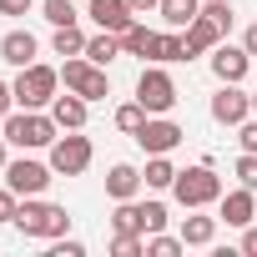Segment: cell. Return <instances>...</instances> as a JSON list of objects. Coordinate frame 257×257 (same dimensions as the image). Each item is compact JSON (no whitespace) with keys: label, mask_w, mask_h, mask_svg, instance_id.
Returning <instances> with one entry per match:
<instances>
[{"label":"cell","mask_w":257,"mask_h":257,"mask_svg":"<svg viewBox=\"0 0 257 257\" xmlns=\"http://www.w3.org/2000/svg\"><path fill=\"white\" fill-rule=\"evenodd\" d=\"M147 116H152V111H147L142 101H126V106L116 111V132H126V137H137L142 126H147Z\"/></svg>","instance_id":"d4e9b609"},{"label":"cell","mask_w":257,"mask_h":257,"mask_svg":"<svg viewBox=\"0 0 257 257\" xmlns=\"http://www.w3.org/2000/svg\"><path fill=\"white\" fill-rule=\"evenodd\" d=\"M6 162H11V157H6V137H0V172H6Z\"/></svg>","instance_id":"ab89813d"},{"label":"cell","mask_w":257,"mask_h":257,"mask_svg":"<svg viewBox=\"0 0 257 257\" xmlns=\"http://www.w3.org/2000/svg\"><path fill=\"white\" fill-rule=\"evenodd\" d=\"M247 66H252L247 46H227V41H222V46L212 51V76H217V81H242Z\"/></svg>","instance_id":"7c38bea8"},{"label":"cell","mask_w":257,"mask_h":257,"mask_svg":"<svg viewBox=\"0 0 257 257\" xmlns=\"http://www.w3.org/2000/svg\"><path fill=\"white\" fill-rule=\"evenodd\" d=\"M11 106H16V86H6V81H0V121L11 116Z\"/></svg>","instance_id":"d590c367"},{"label":"cell","mask_w":257,"mask_h":257,"mask_svg":"<svg viewBox=\"0 0 257 257\" xmlns=\"http://www.w3.org/2000/svg\"><path fill=\"white\" fill-rule=\"evenodd\" d=\"M0 132H6V142L11 147H21V152H51V142H56V132H61V126H56V116H46V111H11L6 121H0Z\"/></svg>","instance_id":"6da1fadb"},{"label":"cell","mask_w":257,"mask_h":257,"mask_svg":"<svg viewBox=\"0 0 257 257\" xmlns=\"http://www.w3.org/2000/svg\"><path fill=\"white\" fill-rule=\"evenodd\" d=\"M157 6H162V0H132V11H137V16H147V11H157Z\"/></svg>","instance_id":"f35d334b"},{"label":"cell","mask_w":257,"mask_h":257,"mask_svg":"<svg viewBox=\"0 0 257 257\" xmlns=\"http://www.w3.org/2000/svg\"><path fill=\"white\" fill-rule=\"evenodd\" d=\"M36 51H41V46H36V36H31V31H11L6 41H0V61H11V66H31V61H36Z\"/></svg>","instance_id":"e0dca14e"},{"label":"cell","mask_w":257,"mask_h":257,"mask_svg":"<svg viewBox=\"0 0 257 257\" xmlns=\"http://www.w3.org/2000/svg\"><path fill=\"white\" fill-rule=\"evenodd\" d=\"M182 126L172 121V116H147V126L137 132V147L147 152V157H167V152H177L182 147Z\"/></svg>","instance_id":"9c48e42d"},{"label":"cell","mask_w":257,"mask_h":257,"mask_svg":"<svg viewBox=\"0 0 257 257\" xmlns=\"http://www.w3.org/2000/svg\"><path fill=\"white\" fill-rule=\"evenodd\" d=\"M147 252L152 257H177V252H187V242L182 237H167V232H147Z\"/></svg>","instance_id":"4316f807"},{"label":"cell","mask_w":257,"mask_h":257,"mask_svg":"<svg viewBox=\"0 0 257 257\" xmlns=\"http://www.w3.org/2000/svg\"><path fill=\"white\" fill-rule=\"evenodd\" d=\"M111 232H142V237H147V227H142V202H137V197H132V202H116Z\"/></svg>","instance_id":"cb8c5ba5"},{"label":"cell","mask_w":257,"mask_h":257,"mask_svg":"<svg viewBox=\"0 0 257 257\" xmlns=\"http://www.w3.org/2000/svg\"><path fill=\"white\" fill-rule=\"evenodd\" d=\"M167 222H172V217H167L162 202H142V227H147V232H162Z\"/></svg>","instance_id":"f546056e"},{"label":"cell","mask_w":257,"mask_h":257,"mask_svg":"<svg viewBox=\"0 0 257 257\" xmlns=\"http://www.w3.org/2000/svg\"><path fill=\"white\" fill-rule=\"evenodd\" d=\"M237 142H242V152H257V121H252V116L237 126Z\"/></svg>","instance_id":"836d02e7"},{"label":"cell","mask_w":257,"mask_h":257,"mask_svg":"<svg viewBox=\"0 0 257 257\" xmlns=\"http://www.w3.org/2000/svg\"><path fill=\"white\" fill-rule=\"evenodd\" d=\"M121 51L152 61V51H157V31H147V26H126V31H121Z\"/></svg>","instance_id":"44dd1931"},{"label":"cell","mask_w":257,"mask_h":257,"mask_svg":"<svg viewBox=\"0 0 257 257\" xmlns=\"http://www.w3.org/2000/svg\"><path fill=\"white\" fill-rule=\"evenodd\" d=\"M51 257H86V247H81L76 237H56V247H51Z\"/></svg>","instance_id":"d6a6232c"},{"label":"cell","mask_w":257,"mask_h":257,"mask_svg":"<svg viewBox=\"0 0 257 257\" xmlns=\"http://www.w3.org/2000/svg\"><path fill=\"white\" fill-rule=\"evenodd\" d=\"M217 222H222V217H187V222H182V242H187V247H212Z\"/></svg>","instance_id":"7402d4cb"},{"label":"cell","mask_w":257,"mask_h":257,"mask_svg":"<svg viewBox=\"0 0 257 257\" xmlns=\"http://www.w3.org/2000/svg\"><path fill=\"white\" fill-rule=\"evenodd\" d=\"M142 182H147V187H157V192H167V187L177 182V167H172L167 157H152V162H147V172H142Z\"/></svg>","instance_id":"484cf974"},{"label":"cell","mask_w":257,"mask_h":257,"mask_svg":"<svg viewBox=\"0 0 257 257\" xmlns=\"http://www.w3.org/2000/svg\"><path fill=\"white\" fill-rule=\"evenodd\" d=\"M86 41H91V36H81V26H56L51 51H56V56H86Z\"/></svg>","instance_id":"603a6c76"},{"label":"cell","mask_w":257,"mask_h":257,"mask_svg":"<svg viewBox=\"0 0 257 257\" xmlns=\"http://www.w3.org/2000/svg\"><path fill=\"white\" fill-rule=\"evenodd\" d=\"M116 56H126L116 31H101V36H91V41H86V61H96V66H111Z\"/></svg>","instance_id":"ffe728a7"},{"label":"cell","mask_w":257,"mask_h":257,"mask_svg":"<svg viewBox=\"0 0 257 257\" xmlns=\"http://www.w3.org/2000/svg\"><path fill=\"white\" fill-rule=\"evenodd\" d=\"M11 86H16V106H26V111H46V106L56 101L61 71H56V66H41V61H31V66H21V76H16Z\"/></svg>","instance_id":"3957f363"},{"label":"cell","mask_w":257,"mask_h":257,"mask_svg":"<svg viewBox=\"0 0 257 257\" xmlns=\"http://www.w3.org/2000/svg\"><path fill=\"white\" fill-rule=\"evenodd\" d=\"M51 116H56L61 132H81L86 116H91V101H86V96H76V91H66V96H56V101H51Z\"/></svg>","instance_id":"4fadbf2b"},{"label":"cell","mask_w":257,"mask_h":257,"mask_svg":"<svg viewBox=\"0 0 257 257\" xmlns=\"http://www.w3.org/2000/svg\"><path fill=\"white\" fill-rule=\"evenodd\" d=\"M247 116H252V96H242L237 81H222V91L212 96V121H222V126H242Z\"/></svg>","instance_id":"30bf717a"},{"label":"cell","mask_w":257,"mask_h":257,"mask_svg":"<svg viewBox=\"0 0 257 257\" xmlns=\"http://www.w3.org/2000/svg\"><path fill=\"white\" fill-rule=\"evenodd\" d=\"M222 36H227V31H222L212 16H197V21L187 26V46H192V56H202V51H217V46H222Z\"/></svg>","instance_id":"2e32d148"},{"label":"cell","mask_w":257,"mask_h":257,"mask_svg":"<svg viewBox=\"0 0 257 257\" xmlns=\"http://www.w3.org/2000/svg\"><path fill=\"white\" fill-rule=\"evenodd\" d=\"M86 16H91L101 31H116V36H121L126 26H137V21H132V16H137V11H132V0H91V11H86Z\"/></svg>","instance_id":"8fae6325"},{"label":"cell","mask_w":257,"mask_h":257,"mask_svg":"<svg viewBox=\"0 0 257 257\" xmlns=\"http://www.w3.org/2000/svg\"><path fill=\"white\" fill-rule=\"evenodd\" d=\"M41 16L51 26H76V6L71 0H41Z\"/></svg>","instance_id":"83f0119b"},{"label":"cell","mask_w":257,"mask_h":257,"mask_svg":"<svg viewBox=\"0 0 257 257\" xmlns=\"http://www.w3.org/2000/svg\"><path fill=\"white\" fill-rule=\"evenodd\" d=\"M51 182H56L51 162H31V157H21V162H6V187H11V192H21V197H41Z\"/></svg>","instance_id":"ba28073f"},{"label":"cell","mask_w":257,"mask_h":257,"mask_svg":"<svg viewBox=\"0 0 257 257\" xmlns=\"http://www.w3.org/2000/svg\"><path fill=\"white\" fill-rule=\"evenodd\" d=\"M252 116H257V91H252Z\"/></svg>","instance_id":"60d3db41"},{"label":"cell","mask_w":257,"mask_h":257,"mask_svg":"<svg viewBox=\"0 0 257 257\" xmlns=\"http://www.w3.org/2000/svg\"><path fill=\"white\" fill-rule=\"evenodd\" d=\"M16 207H21V192L0 187V222H16Z\"/></svg>","instance_id":"1f68e13d"},{"label":"cell","mask_w":257,"mask_h":257,"mask_svg":"<svg viewBox=\"0 0 257 257\" xmlns=\"http://www.w3.org/2000/svg\"><path fill=\"white\" fill-rule=\"evenodd\" d=\"M142 187H147V182H142V172H137L132 162H116V167L106 172V197H111V202H132Z\"/></svg>","instance_id":"5bb4252c"},{"label":"cell","mask_w":257,"mask_h":257,"mask_svg":"<svg viewBox=\"0 0 257 257\" xmlns=\"http://www.w3.org/2000/svg\"><path fill=\"white\" fill-rule=\"evenodd\" d=\"M252 217H257V192L252 187H237V192L222 197V222L227 227H247Z\"/></svg>","instance_id":"9a60e30c"},{"label":"cell","mask_w":257,"mask_h":257,"mask_svg":"<svg viewBox=\"0 0 257 257\" xmlns=\"http://www.w3.org/2000/svg\"><path fill=\"white\" fill-rule=\"evenodd\" d=\"M242 252H247V257H257V227H252V222L242 227Z\"/></svg>","instance_id":"8d00e7d4"},{"label":"cell","mask_w":257,"mask_h":257,"mask_svg":"<svg viewBox=\"0 0 257 257\" xmlns=\"http://www.w3.org/2000/svg\"><path fill=\"white\" fill-rule=\"evenodd\" d=\"M152 61L157 66H172V61H192V46H187V36L182 31H157V51H152Z\"/></svg>","instance_id":"ac0fdd59"},{"label":"cell","mask_w":257,"mask_h":257,"mask_svg":"<svg viewBox=\"0 0 257 257\" xmlns=\"http://www.w3.org/2000/svg\"><path fill=\"white\" fill-rule=\"evenodd\" d=\"M16 227H21L26 237H46V242H56V237L71 232V212L56 207V202H41V197H21V207H16Z\"/></svg>","instance_id":"7a4b0ae2"},{"label":"cell","mask_w":257,"mask_h":257,"mask_svg":"<svg viewBox=\"0 0 257 257\" xmlns=\"http://www.w3.org/2000/svg\"><path fill=\"white\" fill-rule=\"evenodd\" d=\"M91 137H81V132H71V137H56L51 142V172L56 177H81L86 167H91Z\"/></svg>","instance_id":"52a82bcc"},{"label":"cell","mask_w":257,"mask_h":257,"mask_svg":"<svg viewBox=\"0 0 257 257\" xmlns=\"http://www.w3.org/2000/svg\"><path fill=\"white\" fill-rule=\"evenodd\" d=\"M237 182L257 192V152H242V157H237Z\"/></svg>","instance_id":"4dcf8cb0"},{"label":"cell","mask_w":257,"mask_h":257,"mask_svg":"<svg viewBox=\"0 0 257 257\" xmlns=\"http://www.w3.org/2000/svg\"><path fill=\"white\" fill-rule=\"evenodd\" d=\"M242 46H247V56H257V21L247 26V36H242Z\"/></svg>","instance_id":"74e56055"},{"label":"cell","mask_w":257,"mask_h":257,"mask_svg":"<svg viewBox=\"0 0 257 257\" xmlns=\"http://www.w3.org/2000/svg\"><path fill=\"white\" fill-rule=\"evenodd\" d=\"M157 16H162L172 31H187V26L202 16V0H162V6H157Z\"/></svg>","instance_id":"d6986e66"},{"label":"cell","mask_w":257,"mask_h":257,"mask_svg":"<svg viewBox=\"0 0 257 257\" xmlns=\"http://www.w3.org/2000/svg\"><path fill=\"white\" fill-rule=\"evenodd\" d=\"M172 192L182 207H212V202H222V177L212 167H187V172H177Z\"/></svg>","instance_id":"5b68a950"},{"label":"cell","mask_w":257,"mask_h":257,"mask_svg":"<svg viewBox=\"0 0 257 257\" xmlns=\"http://www.w3.org/2000/svg\"><path fill=\"white\" fill-rule=\"evenodd\" d=\"M61 81H66V91H76V96H86V101H106V96H111L106 66H96V61H86V56H66Z\"/></svg>","instance_id":"277c9868"},{"label":"cell","mask_w":257,"mask_h":257,"mask_svg":"<svg viewBox=\"0 0 257 257\" xmlns=\"http://www.w3.org/2000/svg\"><path fill=\"white\" fill-rule=\"evenodd\" d=\"M111 252H116V257H142V252H147V237H142V232H116V237H111Z\"/></svg>","instance_id":"f1b7e54d"},{"label":"cell","mask_w":257,"mask_h":257,"mask_svg":"<svg viewBox=\"0 0 257 257\" xmlns=\"http://www.w3.org/2000/svg\"><path fill=\"white\" fill-rule=\"evenodd\" d=\"M36 0H0V16H26Z\"/></svg>","instance_id":"e575fe53"},{"label":"cell","mask_w":257,"mask_h":257,"mask_svg":"<svg viewBox=\"0 0 257 257\" xmlns=\"http://www.w3.org/2000/svg\"><path fill=\"white\" fill-rule=\"evenodd\" d=\"M137 101H142L152 116H167V111L177 106V81H172V76H167V71L152 61V66L137 76Z\"/></svg>","instance_id":"8992f818"}]
</instances>
